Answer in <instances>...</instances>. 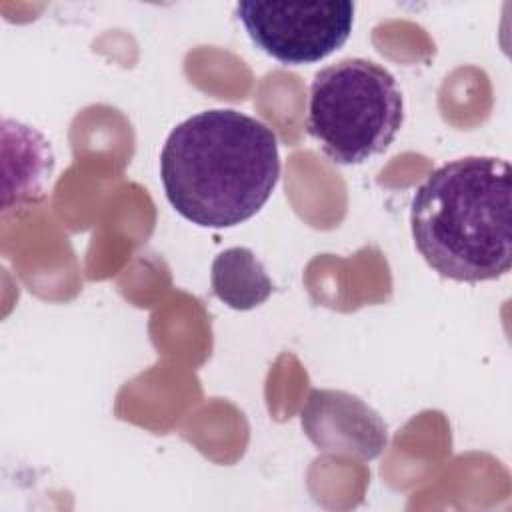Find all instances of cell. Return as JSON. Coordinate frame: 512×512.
Returning a JSON list of instances; mask_svg holds the SVG:
<instances>
[{"label":"cell","mask_w":512,"mask_h":512,"mask_svg":"<svg viewBox=\"0 0 512 512\" xmlns=\"http://www.w3.org/2000/svg\"><path fill=\"white\" fill-rule=\"evenodd\" d=\"M280 178L278 138L264 122L214 108L180 122L160 152V180L172 208L202 228L252 218Z\"/></svg>","instance_id":"1"},{"label":"cell","mask_w":512,"mask_h":512,"mask_svg":"<svg viewBox=\"0 0 512 512\" xmlns=\"http://www.w3.org/2000/svg\"><path fill=\"white\" fill-rule=\"evenodd\" d=\"M512 170L496 156L442 164L414 192V246L440 276L486 282L512 264Z\"/></svg>","instance_id":"2"},{"label":"cell","mask_w":512,"mask_h":512,"mask_svg":"<svg viewBox=\"0 0 512 512\" xmlns=\"http://www.w3.org/2000/svg\"><path fill=\"white\" fill-rule=\"evenodd\" d=\"M402 122V92L384 66L346 58L314 74L306 128L334 164H362L382 154Z\"/></svg>","instance_id":"3"},{"label":"cell","mask_w":512,"mask_h":512,"mask_svg":"<svg viewBox=\"0 0 512 512\" xmlns=\"http://www.w3.org/2000/svg\"><path fill=\"white\" fill-rule=\"evenodd\" d=\"M354 2H238L250 40L282 64H314L346 44Z\"/></svg>","instance_id":"4"},{"label":"cell","mask_w":512,"mask_h":512,"mask_svg":"<svg viewBox=\"0 0 512 512\" xmlns=\"http://www.w3.org/2000/svg\"><path fill=\"white\" fill-rule=\"evenodd\" d=\"M300 424L308 440L328 454L374 460L388 444L380 414L344 390H312L300 410Z\"/></svg>","instance_id":"5"},{"label":"cell","mask_w":512,"mask_h":512,"mask_svg":"<svg viewBox=\"0 0 512 512\" xmlns=\"http://www.w3.org/2000/svg\"><path fill=\"white\" fill-rule=\"evenodd\" d=\"M214 296L232 310H252L274 290V284L250 248L232 246L220 252L210 270Z\"/></svg>","instance_id":"6"}]
</instances>
